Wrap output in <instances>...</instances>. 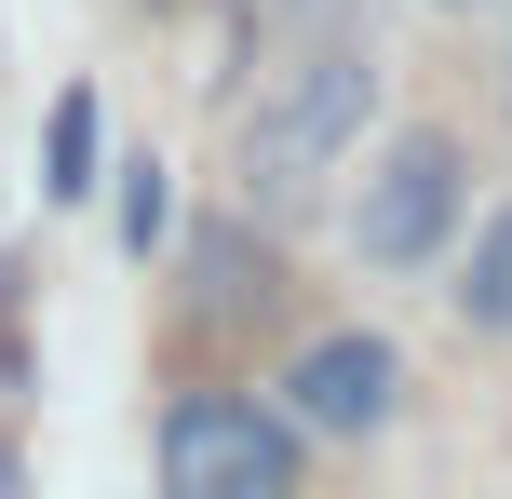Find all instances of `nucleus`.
<instances>
[{"instance_id":"obj_3","label":"nucleus","mask_w":512,"mask_h":499,"mask_svg":"<svg viewBox=\"0 0 512 499\" xmlns=\"http://www.w3.org/2000/svg\"><path fill=\"white\" fill-rule=\"evenodd\" d=\"M459 216H472V162H459V135L405 122L378 162H364V189H351V257H364V270H432L445 243H459Z\"/></svg>"},{"instance_id":"obj_9","label":"nucleus","mask_w":512,"mask_h":499,"mask_svg":"<svg viewBox=\"0 0 512 499\" xmlns=\"http://www.w3.org/2000/svg\"><path fill=\"white\" fill-rule=\"evenodd\" d=\"M0 499H27V446H14V432H0Z\"/></svg>"},{"instance_id":"obj_8","label":"nucleus","mask_w":512,"mask_h":499,"mask_svg":"<svg viewBox=\"0 0 512 499\" xmlns=\"http://www.w3.org/2000/svg\"><path fill=\"white\" fill-rule=\"evenodd\" d=\"M189 270H203V324H230V311H243V243L203 230V257H189Z\"/></svg>"},{"instance_id":"obj_4","label":"nucleus","mask_w":512,"mask_h":499,"mask_svg":"<svg viewBox=\"0 0 512 499\" xmlns=\"http://www.w3.org/2000/svg\"><path fill=\"white\" fill-rule=\"evenodd\" d=\"M391 392H405V351H391L378 324H337V338H310L297 365H283V419H297V432H337V446L391 432Z\"/></svg>"},{"instance_id":"obj_2","label":"nucleus","mask_w":512,"mask_h":499,"mask_svg":"<svg viewBox=\"0 0 512 499\" xmlns=\"http://www.w3.org/2000/svg\"><path fill=\"white\" fill-rule=\"evenodd\" d=\"M310 432L256 392H176L162 405V499H297Z\"/></svg>"},{"instance_id":"obj_7","label":"nucleus","mask_w":512,"mask_h":499,"mask_svg":"<svg viewBox=\"0 0 512 499\" xmlns=\"http://www.w3.org/2000/svg\"><path fill=\"white\" fill-rule=\"evenodd\" d=\"M162 230H176V189H162V162H122V243L149 257Z\"/></svg>"},{"instance_id":"obj_1","label":"nucleus","mask_w":512,"mask_h":499,"mask_svg":"<svg viewBox=\"0 0 512 499\" xmlns=\"http://www.w3.org/2000/svg\"><path fill=\"white\" fill-rule=\"evenodd\" d=\"M364 108H378V41H364V27L297 41L270 81H256V108H243V203H270V216L310 203V189L351 162Z\"/></svg>"},{"instance_id":"obj_10","label":"nucleus","mask_w":512,"mask_h":499,"mask_svg":"<svg viewBox=\"0 0 512 499\" xmlns=\"http://www.w3.org/2000/svg\"><path fill=\"white\" fill-rule=\"evenodd\" d=\"M445 14H472V0H445Z\"/></svg>"},{"instance_id":"obj_5","label":"nucleus","mask_w":512,"mask_h":499,"mask_svg":"<svg viewBox=\"0 0 512 499\" xmlns=\"http://www.w3.org/2000/svg\"><path fill=\"white\" fill-rule=\"evenodd\" d=\"M445 297H459L472 338H512V203L472 216V257H459V284H445Z\"/></svg>"},{"instance_id":"obj_6","label":"nucleus","mask_w":512,"mask_h":499,"mask_svg":"<svg viewBox=\"0 0 512 499\" xmlns=\"http://www.w3.org/2000/svg\"><path fill=\"white\" fill-rule=\"evenodd\" d=\"M81 189H95V95H54V135H41V203H81Z\"/></svg>"}]
</instances>
